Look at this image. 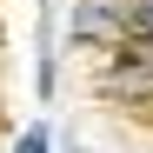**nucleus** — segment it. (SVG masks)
Here are the masks:
<instances>
[{"mask_svg":"<svg viewBox=\"0 0 153 153\" xmlns=\"http://www.w3.org/2000/svg\"><path fill=\"white\" fill-rule=\"evenodd\" d=\"M20 153H47V133H40V126H33L27 140H20Z\"/></svg>","mask_w":153,"mask_h":153,"instance_id":"obj_1","label":"nucleus"},{"mask_svg":"<svg viewBox=\"0 0 153 153\" xmlns=\"http://www.w3.org/2000/svg\"><path fill=\"white\" fill-rule=\"evenodd\" d=\"M140 27H146V33H153V0H140Z\"/></svg>","mask_w":153,"mask_h":153,"instance_id":"obj_2","label":"nucleus"}]
</instances>
